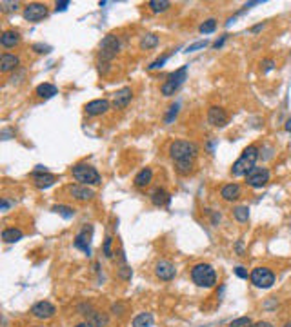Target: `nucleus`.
<instances>
[{
	"label": "nucleus",
	"mask_w": 291,
	"mask_h": 327,
	"mask_svg": "<svg viewBox=\"0 0 291 327\" xmlns=\"http://www.w3.org/2000/svg\"><path fill=\"white\" fill-rule=\"evenodd\" d=\"M120 49V38L115 35H108L101 42V60H111L117 57V53Z\"/></svg>",
	"instance_id": "nucleus-7"
},
{
	"label": "nucleus",
	"mask_w": 291,
	"mask_h": 327,
	"mask_svg": "<svg viewBox=\"0 0 291 327\" xmlns=\"http://www.w3.org/2000/svg\"><path fill=\"white\" fill-rule=\"evenodd\" d=\"M53 211L57 214H60L62 218H73L75 216V209L73 207H69V205H62V204H58V205H53Z\"/></svg>",
	"instance_id": "nucleus-27"
},
{
	"label": "nucleus",
	"mask_w": 291,
	"mask_h": 327,
	"mask_svg": "<svg viewBox=\"0 0 291 327\" xmlns=\"http://www.w3.org/2000/svg\"><path fill=\"white\" fill-rule=\"evenodd\" d=\"M251 323L253 322H251V318L249 316H240L229 323V327H251Z\"/></svg>",
	"instance_id": "nucleus-32"
},
{
	"label": "nucleus",
	"mask_w": 291,
	"mask_h": 327,
	"mask_svg": "<svg viewBox=\"0 0 291 327\" xmlns=\"http://www.w3.org/2000/svg\"><path fill=\"white\" fill-rule=\"evenodd\" d=\"M91 237H93V228H91V226H84L82 231L75 237L73 246H75L76 249H80L84 255L89 256L91 255Z\"/></svg>",
	"instance_id": "nucleus-9"
},
{
	"label": "nucleus",
	"mask_w": 291,
	"mask_h": 327,
	"mask_svg": "<svg viewBox=\"0 0 291 327\" xmlns=\"http://www.w3.org/2000/svg\"><path fill=\"white\" fill-rule=\"evenodd\" d=\"M0 44L4 46V48H15V46H19L20 44V33L19 31H13V29H10V31H4L2 33V37H0Z\"/></svg>",
	"instance_id": "nucleus-20"
},
{
	"label": "nucleus",
	"mask_w": 291,
	"mask_h": 327,
	"mask_svg": "<svg viewBox=\"0 0 291 327\" xmlns=\"http://www.w3.org/2000/svg\"><path fill=\"white\" fill-rule=\"evenodd\" d=\"M233 214H235V218H237L239 222H248V218H249V209L246 207V205H239V207H235Z\"/></svg>",
	"instance_id": "nucleus-29"
},
{
	"label": "nucleus",
	"mask_w": 291,
	"mask_h": 327,
	"mask_svg": "<svg viewBox=\"0 0 291 327\" xmlns=\"http://www.w3.org/2000/svg\"><path fill=\"white\" fill-rule=\"evenodd\" d=\"M169 193H167L166 189H162V187H157V189L151 193V202L153 205H157V207H162V205H167L169 204Z\"/></svg>",
	"instance_id": "nucleus-22"
},
{
	"label": "nucleus",
	"mask_w": 291,
	"mask_h": 327,
	"mask_svg": "<svg viewBox=\"0 0 291 327\" xmlns=\"http://www.w3.org/2000/svg\"><path fill=\"white\" fill-rule=\"evenodd\" d=\"M258 158V147L257 146H248L242 151L240 158L233 164L231 167V175L233 176H246L249 171L255 167V162Z\"/></svg>",
	"instance_id": "nucleus-3"
},
{
	"label": "nucleus",
	"mask_w": 291,
	"mask_h": 327,
	"mask_svg": "<svg viewBox=\"0 0 291 327\" xmlns=\"http://www.w3.org/2000/svg\"><path fill=\"white\" fill-rule=\"evenodd\" d=\"M240 185L239 184H228L224 185L222 189H220V196L224 200H228V202H235V200L240 198Z\"/></svg>",
	"instance_id": "nucleus-18"
},
{
	"label": "nucleus",
	"mask_w": 291,
	"mask_h": 327,
	"mask_svg": "<svg viewBox=\"0 0 291 327\" xmlns=\"http://www.w3.org/2000/svg\"><path fill=\"white\" fill-rule=\"evenodd\" d=\"M76 327H93V325H91V323H89V322H87V323H86V322H84V323H78V325H76Z\"/></svg>",
	"instance_id": "nucleus-45"
},
{
	"label": "nucleus",
	"mask_w": 291,
	"mask_h": 327,
	"mask_svg": "<svg viewBox=\"0 0 291 327\" xmlns=\"http://www.w3.org/2000/svg\"><path fill=\"white\" fill-rule=\"evenodd\" d=\"M111 107L110 100L106 98H99V100H91L84 105V111H86L87 117H99V115L108 113V109Z\"/></svg>",
	"instance_id": "nucleus-13"
},
{
	"label": "nucleus",
	"mask_w": 291,
	"mask_h": 327,
	"mask_svg": "<svg viewBox=\"0 0 291 327\" xmlns=\"http://www.w3.org/2000/svg\"><path fill=\"white\" fill-rule=\"evenodd\" d=\"M273 67H275V62H273V60H266V62H264V73L271 71Z\"/></svg>",
	"instance_id": "nucleus-41"
},
{
	"label": "nucleus",
	"mask_w": 291,
	"mask_h": 327,
	"mask_svg": "<svg viewBox=\"0 0 291 327\" xmlns=\"http://www.w3.org/2000/svg\"><path fill=\"white\" fill-rule=\"evenodd\" d=\"M71 4V2H69V0H62V2H57V8H55V10L57 11H64V10H67V6Z\"/></svg>",
	"instance_id": "nucleus-38"
},
{
	"label": "nucleus",
	"mask_w": 291,
	"mask_h": 327,
	"mask_svg": "<svg viewBox=\"0 0 291 327\" xmlns=\"http://www.w3.org/2000/svg\"><path fill=\"white\" fill-rule=\"evenodd\" d=\"M169 6L171 4L167 0H151V2H148V8L153 13H166L169 10Z\"/></svg>",
	"instance_id": "nucleus-26"
},
{
	"label": "nucleus",
	"mask_w": 291,
	"mask_h": 327,
	"mask_svg": "<svg viewBox=\"0 0 291 327\" xmlns=\"http://www.w3.org/2000/svg\"><path fill=\"white\" fill-rule=\"evenodd\" d=\"M284 327H291V322H287V323H286V325H284Z\"/></svg>",
	"instance_id": "nucleus-48"
},
{
	"label": "nucleus",
	"mask_w": 291,
	"mask_h": 327,
	"mask_svg": "<svg viewBox=\"0 0 291 327\" xmlns=\"http://www.w3.org/2000/svg\"><path fill=\"white\" fill-rule=\"evenodd\" d=\"M71 175L78 184L84 185H99L102 182L101 173L91 166V164H86V162H78L71 167Z\"/></svg>",
	"instance_id": "nucleus-2"
},
{
	"label": "nucleus",
	"mask_w": 291,
	"mask_h": 327,
	"mask_svg": "<svg viewBox=\"0 0 291 327\" xmlns=\"http://www.w3.org/2000/svg\"><path fill=\"white\" fill-rule=\"evenodd\" d=\"M206 46H208V42H206V40H201V42L191 44L189 48H187V53H193V51H199V49H204Z\"/></svg>",
	"instance_id": "nucleus-34"
},
{
	"label": "nucleus",
	"mask_w": 291,
	"mask_h": 327,
	"mask_svg": "<svg viewBox=\"0 0 291 327\" xmlns=\"http://www.w3.org/2000/svg\"><path fill=\"white\" fill-rule=\"evenodd\" d=\"M251 327H273L269 322H257V323H251Z\"/></svg>",
	"instance_id": "nucleus-42"
},
{
	"label": "nucleus",
	"mask_w": 291,
	"mask_h": 327,
	"mask_svg": "<svg viewBox=\"0 0 291 327\" xmlns=\"http://www.w3.org/2000/svg\"><path fill=\"white\" fill-rule=\"evenodd\" d=\"M55 182H57V176L48 173V171H35L33 173V184L38 189H48Z\"/></svg>",
	"instance_id": "nucleus-16"
},
{
	"label": "nucleus",
	"mask_w": 291,
	"mask_h": 327,
	"mask_svg": "<svg viewBox=\"0 0 291 327\" xmlns=\"http://www.w3.org/2000/svg\"><path fill=\"white\" fill-rule=\"evenodd\" d=\"M131 275H133V273H131V269H129V267H122V269H120V276H122V278H131Z\"/></svg>",
	"instance_id": "nucleus-39"
},
{
	"label": "nucleus",
	"mask_w": 291,
	"mask_h": 327,
	"mask_svg": "<svg viewBox=\"0 0 291 327\" xmlns=\"http://www.w3.org/2000/svg\"><path fill=\"white\" fill-rule=\"evenodd\" d=\"M249 278H251V284L255 287H260V289H267V287H271L275 284V275L267 267H255Z\"/></svg>",
	"instance_id": "nucleus-6"
},
{
	"label": "nucleus",
	"mask_w": 291,
	"mask_h": 327,
	"mask_svg": "<svg viewBox=\"0 0 291 327\" xmlns=\"http://www.w3.org/2000/svg\"><path fill=\"white\" fill-rule=\"evenodd\" d=\"M31 327H42V325H31Z\"/></svg>",
	"instance_id": "nucleus-49"
},
{
	"label": "nucleus",
	"mask_w": 291,
	"mask_h": 327,
	"mask_svg": "<svg viewBox=\"0 0 291 327\" xmlns=\"http://www.w3.org/2000/svg\"><path fill=\"white\" fill-rule=\"evenodd\" d=\"M186 78H187V66H182L180 69H177V71L171 73V75L166 78V82H164L162 87H160L162 95L164 96L175 95V93L178 91V87L186 82Z\"/></svg>",
	"instance_id": "nucleus-5"
},
{
	"label": "nucleus",
	"mask_w": 291,
	"mask_h": 327,
	"mask_svg": "<svg viewBox=\"0 0 291 327\" xmlns=\"http://www.w3.org/2000/svg\"><path fill=\"white\" fill-rule=\"evenodd\" d=\"M178 109H180V105L178 104H173V105H169V109H167V115H166V124H171L173 120L177 119V115H178Z\"/></svg>",
	"instance_id": "nucleus-31"
},
{
	"label": "nucleus",
	"mask_w": 291,
	"mask_h": 327,
	"mask_svg": "<svg viewBox=\"0 0 291 327\" xmlns=\"http://www.w3.org/2000/svg\"><path fill=\"white\" fill-rule=\"evenodd\" d=\"M224 42H226V37H222V38H220V40H217V42L213 44V48H215V49H219L220 46H222V44H224Z\"/></svg>",
	"instance_id": "nucleus-43"
},
{
	"label": "nucleus",
	"mask_w": 291,
	"mask_h": 327,
	"mask_svg": "<svg viewBox=\"0 0 291 327\" xmlns=\"http://www.w3.org/2000/svg\"><path fill=\"white\" fill-rule=\"evenodd\" d=\"M191 280L199 287H213L217 284V273L210 264H197L191 269Z\"/></svg>",
	"instance_id": "nucleus-4"
},
{
	"label": "nucleus",
	"mask_w": 291,
	"mask_h": 327,
	"mask_svg": "<svg viewBox=\"0 0 291 327\" xmlns=\"http://www.w3.org/2000/svg\"><path fill=\"white\" fill-rule=\"evenodd\" d=\"M55 313H57V309H55V305H53L51 302H48V300L37 302L33 307H31V316L37 318V320H49V318L55 316Z\"/></svg>",
	"instance_id": "nucleus-11"
},
{
	"label": "nucleus",
	"mask_w": 291,
	"mask_h": 327,
	"mask_svg": "<svg viewBox=\"0 0 291 327\" xmlns=\"http://www.w3.org/2000/svg\"><path fill=\"white\" fill-rule=\"evenodd\" d=\"M153 325V314L151 313H140L135 316L133 327H151Z\"/></svg>",
	"instance_id": "nucleus-25"
},
{
	"label": "nucleus",
	"mask_w": 291,
	"mask_h": 327,
	"mask_svg": "<svg viewBox=\"0 0 291 327\" xmlns=\"http://www.w3.org/2000/svg\"><path fill=\"white\" fill-rule=\"evenodd\" d=\"M235 273H237V276H239V278H248V271H246V267H242V266L237 267V269H235Z\"/></svg>",
	"instance_id": "nucleus-36"
},
{
	"label": "nucleus",
	"mask_w": 291,
	"mask_h": 327,
	"mask_svg": "<svg viewBox=\"0 0 291 327\" xmlns=\"http://www.w3.org/2000/svg\"><path fill=\"white\" fill-rule=\"evenodd\" d=\"M35 93H37L38 98H51V96L57 95L58 89H57V85H53V84H48V82H44V84L38 85Z\"/></svg>",
	"instance_id": "nucleus-24"
},
{
	"label": "nucleus",
	"mask_w": 291,
	"mask_h": 327,
	"mask_svg": "<svg viewBox=\"0 0 291 327\" xmlns=\"http://www.w3.org/2000/svg\"><path fill=\"white\" fill-rule=\"evenodd\" d=\"M246 182L248 185L251 187H264V185L269 182V171L266 167H253V169L249 171L248 175H246Z\"/></svg>",
	"instance_id": "nucleus-8"
},
{
	"label": "nucleus",
	"mask_w": 291,
	"mask_h": 327,
	"mask_svg": "<svg viewBox=\"0 0 291 327\" xmlns=\"http://www.w3.org/2000/svg\"><path fill=\"white\" fill-rule=\"evenodd\" d=\"M48 17V6L40 4V2H33L24 8V19L29 22H40Z\"/></svg>",
	"instance_id": "nucleus-10"
},
{
	"label": "nucleus",
	"mask_w": 291,
	"mask_h": 327,
	"mask_svg": "<svg viewBox=\"0 0 291 327\" xmlns=\"http://www.w3.org/2000/svg\"><path fill=\"white\" fill-rule=\"evenodd\" d=\"M111 242H113V238H111V237L106 238V242H104V255L108 256V258H111V256H113V253H111Z\"/></svg>",
	"instance_id": "nucleus-35"
},
{
	"label": "nucleus",
	"mask_w": 291,
	"mask_h": 327,
	"mask_svg": "<svg viewBox=\"0 0 291 327\" xmlns=\"http://www.w3.org/2000/svg\"><path fill=\"white\" fill-rule=\"evenodd\" d=\"M169 157L177 166V173L187 176L193 173V166L199 157V146L189 140H175L169 144Z\"/></svg>",
	"instance_id": "nucleus-1"
},
{
	"label": "nucleus",
	"mask_w": 291,
	"mask_h": 327,
	"mask_svg": "<svg viewBox=\"0 0 291 327\" xmlns=\"http://www.w3.org/2000/svg\"><path fill=\"white\" fill-rule=\"evenodd\" d=\"M286 131H291V119L286 122Z\"/></svg>",
	"instance_id": "nucleus-46"
},
{
	"label": "nucleus",
	"mask_w": 291,
	"mask_h": 327,
	"mask_svg": "<svg viewBox=\"0 0 291 327\" xmlns=\"http://www.w3.org/2000/svg\"><path fill=\"white\" fill-rule=\"evenodd\" d=\"M133 100V91L131 87H122L113 95V105L115 109H124L128 107V104Z\"/></svg>",
	"instance_id": "nucleus-17"
},
{
	"label": "nucleus",
	"mask_w": 291,
	"mask_h": 327,
	"mask_svg": "<svg viewBox=\"0 0 291 327\" xmlns=\"http://www.w3.org/2000/svg\"><path fill=\"white\" fill-rule=\"evenodd\" d=\"M167 58H169V55H164V57H160L158 60H155L151 64V66H148V69H158V67H162L164 64L167 62Z\"/></svg>",
	"instance_id": "nucleus-33"
},
{
	"label": "nucleus",
	"mask_w": 291,
	"mask_h": 327,
	"mask_svg": "<svg viewBox=\"0 0 291 327\" xmlns=\"http://www.w3.org/2000/svg\"><path fill=\"white\" fill-rule=\"evenodd\" d=\"M155 275L160 280H164V282H169V280L175 278L177 269H175V266L169 260H158L157 266H155Z\"/></svg>",
	"instance_id": "nucleus-14"
},
{
	"label": "nucleus",
	"mask_w": 291,
	"mask_h": 327,
	"mask_svg": "<svg viewBox=\"0 0 291 327\" xmlns=\"http://www.w3.org/2000/svg\"><path fill=\"white\" fill-rule=\"evenodd\" d=\"M67 193L71 194V198H75L76 202H89L95 196V191L91 189L89 185L84 184H75L67 187Z\"/></svg>",
	"instance_id": "nucleus-12"
},
{
	"label": "nucleus",
	"mask_w": 291,
	"mask_h": 327,
	"mask_svg": "<svg viewBox=\"0 0 291 327\" xmlns=\"http://www.w3.org/2000/svg\"><path fill=\"white\" fill-rule=\"evenodd\" d=\"M33 49H35L37 53H48V51H49L48 46H42V44H35Z\"/></svg>",
	"instance_id": "nucleus-40"
},
{
	"label": "nucleus",
	"mask_w": 291,
	"mask_h": 327,
	"mask_svg": "<svg viewBox=\"0 0 291 327\" xmlns=\"http://www.w3.org/2000/svg\"><path fill=\"white\" fill-rule=\"evenodd\" d=\"M237 251H239V253H242V244H240V242L237 244Z\"/></svg>",
	"instance_id": "nucleus-47"
},
{
	"label": "nucleus",
	"mask_w": 291,
	"mask_h": 327,
	"mask_svg": "<svg viewBox=\"0 0 291 327\" xmlns=\"http://www.w3.org/2000/svg\"><path fill=\"white\" fill-rule=\"evenodd\" d=\"M151 178H153V171L149 169V167H144L142 171H140L139 175L135 176V187H139V189H144V187H148L149 184H151Z\"/></svg>",
	"instance_id": "nucleus-21"
},
{
	"label": "nucleus",
	"mask_w": 291,
	"mask_h": 327,
	"mask_svg": "<svg viewBox=\"0 0 291 327\" xmlns=\"http://www.w3.org/2000/svg\"><path fill=\"white\" fill-rule=\"evenodd\" d=\"M215 29H217V20H215V19H210V20H206L204 24L201 26V33H202V35L213 33Z\"/></svg>",
	"instance_id": "nucleus-30"
},
{
	"label": "nucleus",
	"mask_w": 291,
	"mask_h": 327,
	"mask_svg": "<svg viewBox=\"0 0 291 327\" xmlns=\"http://www.w3.org/2000/svg\"><path fill=\"white\" fill-rule=\"evenodd\" d=\"M20 64L19 57H15V55H10V53H4L2 55V58H0V69H2V73H10L13 71V69H17Z\"/></svg>",
	"instance_id": "nucleus-19"
},
{
	"label": "nucleus",
	"mask_w": 291,
	"mask_h": 327,
	"mask_svg": "<svg viewBox=\"0 0 291 327\" xmlns=\"http://www.w3.org/2000/svg\"><path fill=\"white\" fill-rule=\"evenodd\" d=\"M8 207H10V202H8V198H2V211H8Z\"/></svg>",
	"instance_id": "nucleus-44"
},
{
	"label": "nucleus",
	"mask_w": 291,
	"mask_h": 327,
	"mask_svg": "<svg viewBox=\"0 0 291 327\" xmlns=\"http://www.w3.org/2000/svg\"><path fill=\"white\" fill-rule=\"evenodd\" d=\"M208 122L213 128H224L228 124V113L222 107H219V105H213V107L208 109Z\"/></svg>",
	"instance_id": "nucleus-15"
},
{
	"label": "nucleus",
	"mask_w": 291,
	"mask_h": 327,
	"mask_svg": "<svg viewBox=\"0 0 291 327\" xmlns=\"http://www.w3.org/2000/svg\"><path fill=\"white\" fill-rule=\"evenodd\" d=\"M2 6H4L6 10L8 11H13V10H17V8H19V2H2Z\"/></svg>",
	"instance_id": "nucleus-37"
},
{
	"label": "nucleus",
	"mask_w": 291,
	"mask_h": 327,
	"mask_svg": "<svg viewBox=\"0 0 291 327\" xmlns=\"http://www.w3.org/2000/svg\"><path fill=\"white\" fill-rule=\"evenodd\" d=\"M22 237H24V233H22V229H19V228H6L4 231H2V240H4L6 244L19 242Z\"/></svg>",
	"instance_id": "nucleus-23"
},
{
	"label": "nucleus",
	"mask_w": 291,
	"mask_h": 327,
	"mask_svg": "<svg viewBox=\"0 0 291 327\" xmlns=\"http://www.w3.org/2000/svg\"><path fill=\"white\" fill-rule=\"evenodd\" d=\"M157 44H158L157 35L148 33V35H144L142 40H140V48H142V49H151V48H155Z\"/></svg>",
	"instance_id": "nucleus-28"
}]
</instances>
